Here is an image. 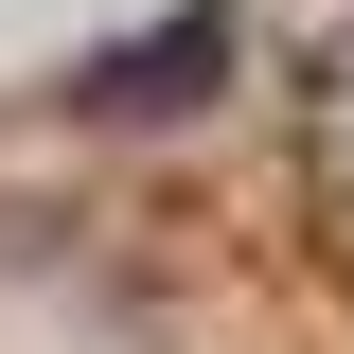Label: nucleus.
I'll return each instance as SVG.
<instances>
[{
    "instance_id": "obj_1",
    "label": "nucleus",
    "mask_w": 354,
    "mask_h": 354,
    "mask_svg": "<svg viewBox=\"0 0 354 354\" xmlns=\"http://www.w3.org/2000/svg\"><path fill=\"white\" fill-rule=\"evenodd\" d=\"M213 88V18H177L160 53H124V71H88V106H195Z\"/></svg>"
}]
</instances>
